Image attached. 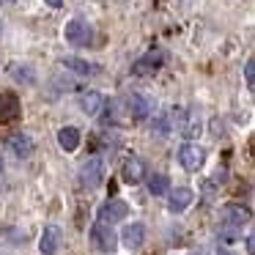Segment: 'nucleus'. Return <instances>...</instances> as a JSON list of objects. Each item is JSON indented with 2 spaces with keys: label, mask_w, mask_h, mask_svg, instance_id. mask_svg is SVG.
<instances>
[{
  "label": "nucleus",
  "mask_w": 255,
  "mask_h": 255,
  "mask_svg": "<svg viewBox=\"0 0 255 255\" xmlns=\"http://www.w3.org/2000/svg\"><path fill=\"white\" fill-rule=\"evenodd\" d=\"M19 116V99L17 94H0V124H11Z\"/></svg>",
  "instance_id": "nucleus-13"
},
{
  "label": "nucleus",
  "mask_w": 255,
  "mask_h": 255,
  "mask_svg": "<svg viewBox=\"0 0 255 255\" xmlns=\"http://www.w3.org/2000/svg\"><path fill=\"white\" fill-rule=\"evenodd\" d=\"M209 255H228V253H225L222 247H211V250H209Z\"/></svg>",
  "instance_id": "nucleus-24"
},
{
  "label": "nucleus",
  "mask_w": 255,
  "mask_h": 255,
  "mask_svg": "<svg viewBox=\"0 0 255 255\" xmlns=\"http://www.w3.org/2000/svg\"><path fill=\"white\" fill-rule=\"evenodd\" d=\"M247 222H250V209H244V206L228 203L225 209H222V225H231V228H239V231H242V225H247Z\"/></svg>",
  "instance_id": "nucleus-8"
},
{
  "label": "nucleus",
  "mask_w": 255,
  "mask_h": 255,
  "mask_svg": "<svg viewBox=\"0 0 255 255\" xmlns=\"http://www.w3.org/2000/svg\"><path fill=\"white\" fill-rule=\"evenodd\" d=\"M8 151H11L14 156H19V159H28L30 154H33V140H30V134L25 132H17L8 137Z\"/></svg>",
  "instance_id": "nucleus-14"
},
{
  "label": "nucleus",
  "mask_w": 255,
  "mask_h": 255,
  "mask_svg": "<svg viewBox=\"0 0 255 255\" xmlns=\"http://www.w3.org/2000/svg\"><path fill=\"white\" fill-rule=\"evenodd\" d=\"M192 200H195V192H192V189L178 187V189H173L170 198H167V209H170L173 214H181L184 209H189V206H192Z\"/></svg>",
  "instance_id": "nucleus-12"
},
{
  "label": "nucleus",
  "mask_w": 255,
  "mask_h": 255,
  "mask_svg": "<svg viewBox=\"0 0 255 255\" xmlns=\"http://www.w3.org/2000/svg\"><path fill=\"white\" fill-rule=\"evenodd\" d=\"M178 162H181L184 170L195 173V170H200V167H203L206 151L200 148L198 143H187V145H181V148H178Z\"/></svg>",
  "instance_id": "nucleus-5"
},
{
  "label": "nucleus",
  "mask_w": 255,
  "mask_h": 255,
  "mask_svg": "<svg viewBox=\"0 0 255 255\" xmlns=\"http://www.w3.org/2000/svg\"><path fill=\"white\" fill-rule=\"evenodd\" d=\"M91 242H94V247L99 250V253H116V247H118L116 231H113L110 225H102V222H96V225L91 228Z\"/></svg>",
  "instance_id": "nucleus-3"
},
{
  "label": "nucleus",
  "mask_w": 255,
  "mask_h": 255,
  "mask_svg": "<svg viewBox=\"0 0 255 255\" xmlns=\"http://www.w3.org/2000/svg\"><path fill=\"white\" fill-rule=\"evenodd\" d=\"M0 170H3V162H0Z\"/></svg>",
  "instance_id": "nucleus-25"
},
{
  "label": "nucleus",
  "mask_w": 255,
  "mask_h": 255,
  "mask_svg": "<svg viewBox=\"0 0 255 255\" xmlns=\"http://www.w3.org/2000/svg\"><path fill=\"white\" fill-rule=\"evenodd\" d=\"M63 66H66L69 72H74V74H83V77H91V74L99 72L94 63L83 61V58H63Z\"/></svg>",
  "instance_id": "nucleus-19"
},
{
  "label": "nucleus",
  "mask_w": 255,
  "mask_h": 255,
  "mask_svg": "<svg viewBox=\"0 0 255 255\" xmlns=\"http://www.w3.org/2000/svg\"><path fill=\"white\" fill-rule=\"evenodd\" d=\"M162 66V55L159 52H148V55L137 58V61L132 63V74H137V77H148V74H156Z\"/></svg>",
  "instance_id": "nucleus-10"
},
{
  "label": "nucleus",
  "mask_w": 255,
  "mask_h": 255,
  "mask_svg": "<svg viewBox=\"0 0 255 255\" xmlns=\"http://www.w3.org/2000/svg\"><path fill=\"white\" fill-rule=\"evenodd\" d=\"M58 247H61V228H58V225H44L41 239H39L41 255H55Z\"/></svg>",
  "instance_id": "nucleus-11"
},
{
  "label": "nucleus",
  "mask_w": 255,
  "mask_h": 255,
  "mask_svg": "<svg viewBox=\"0 0 255 255\" xmlns=\"http://www.w3.org/2000/svg\"><path fill=\"white\" fill-rule=\"evenodd\" d=\"M151 110H154V105H151L148 96H143V94H129L127 96V113H129V118L140 121V118H145Z\"/></svg>",
  "instance_id": "nucleus-9"
},
{
  "label": "nucleus",
  "mask_w": 255,
  "mask_h": 255,
  "mask_svg": "<svg viewBox=\"0 0 255 255\" xmlns=\"http://www.w3.org/2000/svg\"><path fill=\"white\" fill-rule=\"evenodd\" d=\"M0 3H3V0H0Z\"/></svg>",
  "instance_id": "nucleus-26"
},
{
  "label": "nucleus",
  "mask_w": 255,
  "mask_h": 255,
  "mask_svg": "<svg viewBox=\"0 0 255 255\" xmlns=\"http://www.w3.org/2000/svg\"><path fill=\"white\" fill-rule=\"evenodd\" d=\"M11 77L17 80V83H25V85H33L36 83L33 66H30V63H19V61L11 63Z\"/></svg>",
  "instance_id": "nucleus-18"
},
{
  "label": "nucleus",
  "mask_w": 255,
  "mask_h": 255,
  "mask_svg": "<svg viewBox=\"0 0 255 255\" xmlns=\"http://www.w3.org/2000/svg\"><path fill=\"white\" fill-rule=\"evenodd\" d=\"M63 36H66V41L74 47H88L91 39H94V28H91L85 19H72V22L66 25V30H63Z\"/></svg>",
  "instance_id": "nucleus-4"
},
{
  "label": "nucleus",
  "mask_w": 255,
  "mask_h": 255,
  "mask_svg": "<svg viewBox=\"0 0 255 255\" xmlns=\"http://www.w3.org/2000/svg\"><path fill=\"white\" fill-rule=\"evenodd\" d=\"M173 124L178 127V134H184V137H198L200 132H203V121H200V113L198 110H184V107H173L170 116Z\"/></svg>",
  "instance_id": "nucleus-1"
},
{
  "label": "nucleus",
  "mask_w": 255,
  "mask_h": 255,
  "mask_svg": "<svg viewBox=\"0 0 255 255\" xmlns=\"http://www.w3.org/2000/svg\"><path fill=\"white\" fill-rule=\"evenodd\" d=\"M105 181V162L99 156H91L83 167H80V184L88 189H96L99 184Z\"/></svg>",
  "instance_id": "nucleus-2"
},
{
  "label": "nucleus",
  "mask_w": 255,
  "mask_h": 255,
  "mask_svg": "<svg viewBox=\"0 0 255 255\" xmlns=\"http://www.w3.org/2000/svg\"><path fill=\"white\" fill-rule=\"evenodd\" d=\"M121 178L127 184H140L145 178V165H143V159L140 156H129V159H124V165H121Z\"/></svg>",
  "instance_id": "nucleus-7"
},
{
  "label": "nucleus",
  "mask_w": 255,
  "mask_h": 255,
  "mask_svg": "<svg viewBox=\"0 0 255 255\" xmlns=\"http://www.w3.org/2000/svg\"><path fill=\"white\" fill-rule=\"evenodd\" d=\"M58 143H61L63 151H77L80 145V129L77 127H63L58 132Z\"/></svg>",
  "instance_id": "nucleus-17"
},
{
  "label": "nucleus",
  "mask_w": 255,
  "mask_h": 255,
  "mask_svg": "<svg viewBox=\"0 0 255 255\" xmlns=\"http://www.w3.org/2000/svg\"><path fill=\"white\" fill-rule=\"evenodd\" d=\"M239 233H242V231H239V228L222 225V231H220V239H222V242H225V244H231V242H236V239H239Z\"/></svg>",
  "instance_id": "nucleus-21"
},
{
  "label": "nucleus",
  "mask_w": 255,
  "mask_h": 255,
  "mask_svg": "<svg viewBox=\"0 0 255 255\" xmlns=\"http://www.w3.org/2000/svg\"><path fill=\"white\" fill-rule=\"evenodd\" d=\"M121 242H124V247H129V250L143 247V242H145V228H143V222H132V225L124 228Z\"/></svg>",
  "instance_id": "nucleus-15"
},
{
  "label": "nucleus",
  "mask_w": 255,
  "mask_h": 255,
  "mask_svg": "<svg viewBox=\"0 0 255 255\" xmlns=\"http://www.w3.org/2000/svg\"><path fill=\"white\" fill-rule=\"evenodd\" d=\"M105 107V96L96 94V91H88V94H80V110L85 116H99V110Z\"/></svg>",
  "instance_id": "nucleus-16"
},
{
  "label": "nucleus",
  "mask_w": 255,
  "mask_h": 255,
  "mask_svg": "<svg viewBox=\"0 0 255 255\" xmlns=\"http://www.w3.org/2000/svg\"><path fill=\"white\" fill-rule=\"evenodd\" d=\"M148 192L151 195H167L170 192V178H167L165 173H154V176L148 178Z\"/></svg>",
  "instance_id": "nucleus-20"
},
{
  "label": "nucleus",
  "mask_w": 255,
  "mask_h": 255,
  "mask_svg": "<svg viewBox=\"0 0 255 255\" xmlns=\"http://www.w3.org/2000/svg\"><path fill=\"white\" fill-rule=\"evenodd\" d=\"M44 3H47L50 8H61V6H63V0H44Z\"/></svg>",
  "instance_id": "nucleus-23"
},
{
  "label": "nucleus",
  "mask_w": 255,
  "mask_h": 255,
  "mask_svg": "<svg viewBox=\"0 0 255 255\" xmlns=\"http://www.w3.org/2000/svg\"><path fill=\"white\" fill-rule=\"evenodd\" d=\"M244 77H247V85L253 88V85H255V61H253V58L244 63Z\"/></svg>",
  "instance_id": "nucleus-22"
},
{
  "label": "nucleus",
  "mask_w": 255,
  "mask_h": 255,
  "mask_svg": "<svg viewBox=\"0 0 255 255\" xmlns=\"http://www.w3.org/2000/svg\"><path fill=\"white\" fill-rule=\"evenodd\" d=\"M127 214H129V206L116 198V200H107L99 209V222L102 225H113V222H118V220H127Z\"/></svg>",
  "instance_id": "nucleus-6"
}]
</instances>
